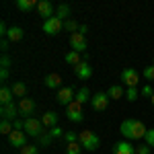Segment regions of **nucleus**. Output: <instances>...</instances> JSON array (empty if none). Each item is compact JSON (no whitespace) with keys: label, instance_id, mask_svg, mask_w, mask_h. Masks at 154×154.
I'll return each mask as SVG.
<instances>
[{"label":"nucleus","instance_id":"obj_21","mask_svg":"<svg viewBox=\"0 0 154 154\" xmlns=\"http://www.w3.org/2000/svg\"><path fill=\"white\" fill-rule=\"evenodd\" d=\"M64 60H66V62H68L70 66H74V68H76L78 64H82V62H84V58L80 56V54H78V51H68Z\"/></svg>","mask_w":154,"mask_h":154},{"label":"nucleus","instance_id":"obj_6","mask_svg":"<svg viewBox=\"0 0 154 154\" xmlns=\"http://www.w3.org/2000/svg\"><path fill=\"white\" fill-rule=\"evenodd\" d=\"M35 101L33 99H29V97H25V99H19V113H21V117H31L33 113H35Z\"/></svg>","mask_w":154,"mask_h":154},{"label":"nucleus","instance_id":"obj_41","mask_svg":"<svg viewBox=\"0 0 154 154\" xmlns=\"http://www.w3.org/2000/svg\"><path fill=\"white\" fill-rule=\"evenodd\" d=\"M8 45H11V41H8V39L4 37V39H2V43H0V48H2V51H4V54H6V49H8Z\"/></svg>","mask_w":154,"mask_h":154},{"label":"nucleus","instance_id":"obj_35","mask_svg":"<svg viewBox=\"0 0 154 154\" xmlns=\"http://www.w3.org/2000/svg\"><path fill=\"white\" fill-rule=\"evenodd\" d=\"M144 142L148 144L150 148H154V128H152V130H148V134H146V138H144Z\"/></svg>","mask_w":154,"mask_h":154},{"label":"nucleus","instance_id":"obj_32","mask_svg":"<svg viewBox=\"0 0 154 154\" xmlns=\"http://www.w3.org/2000/svg\"><path fill=\"white\" fill-rule=\"evenodd\" d=\"M64 134H66V131L62 130L60 125H56V128H51V130H49V136H51V138H64Z\"/></svg>","mask_w":154,"mask_h":154},{"label":"nucleus","instance_id":"obj_4","mask_svg":"<svg viewBox=\"0 0 154 154\" xmlns=\"http://www.w3.org/2000/svg\"><path fill=\"white\" fill-rule=\"evenodd\" d=\"M121 82L125 84L128 88H136L138 82H140V74H138V70H134V68H125V70L121 72Z\"/></svg>","mask_w":154,"mask_h":154},{"label":"nucleus","instance_id":"obj_15","mask_svg":"<svg viewBox=\"0 0 154 154\" xmlns=\"http://www.w3.org/2000/svg\"><path fill=\"white\" fill-rule=\"evenodd\" d=\"M113 154H136V146H131L128 140H121L113 146Z\"/></svg>","mask_w":154,"mask_h":154},{"label":"nucleus","instance_id":"obj_10","mask_svg":"<svg viewBox=\"0 0 154 154\" xmlns=\"http://www.w3.org/2000/svg\"><path fill=\"white\" fill-rule=\"evenodd\" d=\"M109 95L107 93H95L93 99H91V107L95 109V111H105L107 107H109Z\"/></svg>","mask_w":154,"mask_h":154},{"label":"nucleus","instance_id":"obj_26","mask_svg":"<svg viewBox=\"0 0 154 154\" xmlns=\"http://www.w3.org/2000/svg\"><path fill=\"white\" fill-rule=\"evenodd\" d=\"M68 14H70V6H68V4H60L58 8H56V17L62 19V21L68 19Z\"/></svg>","mask_w":154,"mask_h":154},{"label":"nucleus","instance_id":"obj_45","mask_svg":"<svg viewBox=\"0 0 154 154\" xmlns=\"http://www.w3.org/2000/svg\"><path fill=\"white\" fill-rule=\"evenodd\" d=\"M152 62H154V60H152ZM152 66H154V64H152Z\"/></svg>","mask_w":154,"mask_h":154},{"label":"nucleus","instance_id":"obj_8","mask_svg":"<svg viewBox=\"0 0 154 154\" xmlns=\"http://www.w3.org/2000/svg\"><path fill=\"white\" fill-rule=\"evenodd\" d=\"M76 101V93H74V88L72 86H62L58 91V103L60 105H70V103H74Z\"/></svg>","mask_w":154,"mask_h":154},{"label":"nucleus","instance_id":"obj_1","mask_svg":"<svg viewBox=\"0 0 154 154\" xmlns=\"http://www.w3.org/2000/svg\"><path fill=\"white\" fill-rule=\"evenodd\" d=\"M119 131L130 142V140H144L146 134H148V128L144 125V121H140V119H123L121 125H119Z\"/></svg>","mask_w":154,"mask_h":154},{"label":"nucleus","instance_id":"obj_9","mask_svg":"<svg viewBox=\"0 0 154 154\" xmlns=\"http://www.w3.org/2000/svg\"><path fill=\"white\" fill-rule=\"evenodd\" d=\"M8 144H11L12 148H19V150H21L23 146H27V144H29V136H27L25 131L14 130L11 136H8Z\"/></svg>","mask_w":154,"mask_h":154},{"label":"nucleus","instance_id":"obj_22","mask_svg":"<svg viewBox=\"0 0 154 154\" xmlns=\"http://www.w3.org/2000/svg\"><path fill=\"white\" fill-rule=\"evenodd\" d=\"M12 95L19 97V99H25L27 97V84L25 82H12Z\"/></svg>","mask_w":154,"mask_h":154},{"label":"nucleus","instance_id":"obj_17","mask_svg":"<svg viewBox=\"0 0 154 154\" xmlns=\"http://www.w3.org/2000/svg\"><path fill=\"white\" fill-rule=\"evenodd\" d=\"M23 37H25L23 27H11V29H8V35H6V39H8L11 43H17V41H21Z\"/></svg>","mask_w":154,"mask_h":154},{"label":"nucleus","instance_id":"obj_30","mask_svg":"<svg viewBox=\"0 0 154 154\" xmlns=\"http://www.w3.org/2000/svg\"><path fill=\"white\" fill-rule=\"evenodd\" d=\"M37 140H39V144H41V146H49V144H51V140H54V138H51V136H49V131H45V134H41V136H39V138H37Z\"/></svg>","mask_w":154,"mask_h":154},{"label":"nucleus","instance_id":"obj_34","mask_svg":"<svg viewBox=\"0 0 154 154\" xmlns=\"http://www.w3.org/2000/svg\"><path fill=\"white\" fill-rule=\"evenodd\" d=\"M140 95H142V97H148V99H152V95H154V88L150 86V84H146V86H142Z\"/></svg>","mask_w":154,"mask_h":154},{"label":"nucleus","instance_id":"obj_27","mask_svg":"<svg viewBox=\"0 0 154 154\" xmlns=\"http://www.w3.org/2000/svg\"><path fill=\"white\" fill-rule=\"evenodd\" d=\"M82 152V146H80V142H72L66 146V154H80Z\"/></svg>","mask_w":154,"mask_h":154},{"label":"nucleus","instance_id":"obj_38","mask_svg":"<svg viewBox=\"0 0 154 154\" xmlns=\"http://www.w3.org/2000/svg\"><path fill=\"white\" fill-rule=\"evenodd\" d=\"M11 64H12V60L8 54H2V60H0V66L2 68H11Z\"/></svg>","mask_w":154,"mask_h":154},{"label":"nucleus","instance_id":"obj_40","mask_svg":"<svg viewBox=\"0 0 154 154\" xmlns=\"http://www.w3.org/2000/svg\"><path fill=\"white\" fill-rule=\"evenodd\" d=\"M0 35H2V39L8 35V27H6V23H4V21L0 23Z\"/></svg>","mask_w":154,"mask_h":154},{"label":"nucleus","instance_id":"obj_2","mask_svg":"<svg viewBox=\"0 0 154 154\" xmlns=\"http://www.w3.org/2000/svg\"><path fill=\"white\" fill-rule=\"evenodd\" d=\"M78 142H80V146H82L84 150H88V152H95L97 148H99V144H101V140H99V136H97L95 131L82 130L80 134H78Z\"/></svg>","mask_w":154,"mask_h":154},{"label":"nucleus","instance_id":"obj_24","mask_svg":"<svg viewBox=\"0 0 154 154\" xmlns=\"http://www.w3.org/2000/svg\"><path fill=\"white\" fill-rule=\"evenodd\" d=\"M93 97H91V91L86 88V86H82V88H78V93H76V101L80 103V105H84L86 101H91Z\"/></svg>","mask_w":154,"mask_h":154},{"label":"nucleus","instance_id":"obj_37","mask_svg":"<svg viewBox=\"0 0 154 154\" xmlns=\"http://www.w3.org/2000/svg\"><path fill=\"white\" fill-rule=\"evenodd\" d=\"M12 125H14V130H19V131H25V117H19V119H14V121H12Z\"/></svg>","mask_w":154,"mask_h":154},{"label":"nucleus","instance_id":"obj_13","mask_svg":"<svg viewBox=\"0 0 154 154\" xmlns=\"http://www.w3.org/2000/svg\"><path fill=\"white\" fill-rule=\"evenodd\" d=\"M74 74H76L80 80H88V78L93 76V66H91L88 62H82V64H78V66L74 68Z\"/></svg>","mask_w":154,"mask_h":154},{"label":"nucleus","instance_id":"obj_16","mask_svg":"<svg viewBox=\"0 0 154 154\" xmlns=\"http://www.w3.org/2000/svg\"><path fill=\"white\" fill-rule=\"evenodd\" d=\"M58 119H60V115L56 113V111H48V113H43V117H41V123L45 125V130H51V128H56L58 125Z\"/></svg>","mask_w":154,"mask_h":154},{"label":"nucleus","instance_id":"obj_11","mask_svg":"<svg viewBox=\"0 0 154 154\" xmlns=\"http://www.w3.org/2000/svg\"><path fill=\"white\" fill-rule=\"evenodd\" d=\"M0 115H2V119H8V121L19 119V117H21V113H19V105H14V103L2 105V107H0Z\"/></svg>","mask_w":154,"mask_h":154},{"label":"nucleus","instance_id":"obj_7","mask_svg":"<svg viewBox=\"0 0 154 154\" xmlns=\"http://www.w3.org/2000/svg\"><path fill=\"white\" fill-rule=\"evenodd\" d=\"M66 115H68V119H70V121H74V123L82 121V119H84L82 105H80L78 101H74V103H70V105L66 107Z\"/></svg>","mask_w":154,"mask_h":154},{"label":"nucleus","instance_id":"obj_29","mask_svg":"<svg viewBox=\"0 0 154 154\" xmlns=\"http://www.w3.org/2000/svg\"><path fill=\"white\" fill-rule=\"evenodd\" d=\"M21 154H39V148L37 146H33V144H27V146H23L21 150H19Z\"/></svg>","mask_w":154,"mask_h":154},{"label":"nucleus","instance_id":"obj_23","mask_svg":"<svg viewBox=\"0 0 154 154\" xmlns=\"http://www.w3.org/2000/svg\"><path fill=\"white\" fill-rule=\"evenodd\" d=\"M17 8L23 12H29L33 8H37V2L35 0H17Z\"/></svg>","mask_w":154,"mask_h":154},{"label":"nucleus","instance_id":"obj_31","mask_svg":"<svg viewBox=\"0 0 154 154\" xmlns=\"http://www.w3.org/2000/svg\"><path fill=\"white\" fill-rule=\"evenodd\" d=\"M64 140H66V144L78 142V134H76V131H66V134H64Z\"/></svg>","mask_w":154,"mask_h":154},{"label":"nucleus","instance_id":"obj_14","mask_svg":"<svg viewBox=\"0 0 154 154\" xmlns=\"http://www.w3.org/2000/svg\"><path fill=\"white\" fill-rule=\"evenodd\" d=\"M37 12L48 21V19H51V17H56L54 14V6H51V2H48V0H39L37 2Z\"/></svg>","mask_w":154,"mask_h":154},{"label":"nucleus","instance_id":"obj_19","mask_svg":"<svg viewBox=\"0 0 154 154\" xmlns=\"http://www.w3.org/2000/svg\"><path fill=\"white\" fill-rule=\"evenodd\" d=\"M107 95H109V99H111V101H117V99H121V97L125 95V88H123L121 84H113V86H109Z\"/></svg>","mask_w":154,"mask_h":154},{"label":"nucleus","instance_id":"obj_18","mask_svg":"<svg viewBox=\"0 0 154 154\" xmlns=\"http://www.w3.org/2000/svg\"><path fill=\"white\" fill-rule=\"evenodd\" d=\"M45 86H48V88H58V86H62V76H60L58 72L48 74V76H45Z\"/></svg>","mask_w":154,"mask_h":154},{"label":"nucleus","instance_id":"obj_20","mask_svg":"<svg viewBox=\"0 0 154 154\" xmlns=\"http://www.w3.org/2000/svg\"><path fill=\"white\" fill-rule=\"evenodd\" d=\"M12 97H14L12 95V88L4 84V86L0 88V103H2V105H8V103H12Z\"/></svg>","mask_w":154,"mask_h":154},{"label":"nucleus","instance_id":"obj_25","mask_svg":"<svg viewBox=\"0 0 154 154\" xmlns=\"http://www.w3.org/2000/svg\"><path fill=\"white\" fill-rule=\"evenodd\" d=\"M12 131H14V125H12V121H8V119H0V134H4V136L8 138Z\"/></svg>","mask_w":154,"mask_h":154},{"label":"nucleus","instance_id":"obj_12","mask_svg":"<svg viewBox=\"0 0 154 154\" xmlns=\"http://www.w3.org/2000/svg\"><path fill=\"white\" fill-rule=\"evenodd\" d=\"M70 45H72V51H78L82 54L86 49V39H84L82 33H72L70 35Z\"/></svg>","mask_w":154,"mask_h":154},{"label":"nucleus","instance_id":"obj_3","mask_svg":"<svg viewBox=\"0 0 154 154\" xmlns=\"http://www.w3.org/2000/svg\"><path fill=\"white\" fill-rule=\"evenodd\" d=\"M45 125L41 123V119L37 117H27L25 119V134L27 136H33V138H39L41 134H45Z\"/></svg>","mask_w":154,"mask_h":154},{"label":"nucleus","instance_id":"obj_43","mask_svg":"<svg viewBox=\"0 0 154 154\" xmlns=\"http://www.w3.org/2000/svg\"><path fill=\"white\" fill-rule=\"evenodd\" d=\"M78 33H82V35L86 33V25H80V29H78Z\"/></svg>","mask_w":154,"mask_h":154},{"label":"nucleus","instance_id":"obj_33","mask_svg":"<svg viewBox=\"0 0 154 154\" xmlns=\"http://www.w3.org/2000/svg\"><path fill=\"white\" fill-rule=\"evenodd\" d=\"M138 95H140L138 88H128V91H125V97H128V101H131V103L138 99Z\"/></svg>","mask_w":154,"mask_h":154},{"label":"nucleus","instance_id":"obj_28","mask_svg":"<svg viewBox=\"0 0 154 154\" xmlns=\"http://www.w3.org/2000/svg\"><path fill=\"white\" fill-rule=\"evenodd\" d=\"M64 29H66V31H70V33H78V29H80V27H78L76 21L68 19V21H64Z\"/></svg>","mask_w":154,"mask_h":154},{"label":"nucleus","instance_id":"obj_42","mask_svg":"<svg viewBox=\"0 0 154 154\" xmlns=\"http://www.w3.org/2000/svg\"><path fill=\"white\" fill-rule=\"evenodd\" d=\"M8 78V68H0V80H6Z\"/></svg>","mask_w":154,"mask_h":154},{"label":"nucleus","instance_id":"obj_39","mask_svg":"<svg viewBox=\"0 0 154 154\" xmlns=\"http://www.w3.org/2000/svg\"><path fill=\"white\" fill-rule=\"evenodd\" d=\"M144 78H146V80H154V66L144 68Z\"/></svg>","mask_w":154,"mask_h":154},{"label":"nucleus","instance_id":"obj_44","mask_svg":"<svg viewBox=\"0 0 154 154\" xmlns=\"http://www.w3.org/2000/svg\"><path fill=\"white\" fill-rule=\"evenodd\" d=\"M150 101H152V105H154V95H152V99H150Z\"/></svg>","mask_w":154,"mask_h":154},{"label":"nucleus","instance_id":"obj_36","mask_svg":"<svg viewBox=\"0 0 154 154\" xmlns=\"http://www.w3.org/2000/svg\"><path fill=\"white\" fill-rule=\"evenodd\" d=\"M150 146L148 144H140V146H136V154H150Z\"/></svg>","mask_w":154,"mask_h":154},{"label":"nucleus","instance_id":"obj_5","mask_svg":"<svg viewBox=\"0 0 154 154\" xmlns=\"http://www.w3.org/2000/svg\"><path fill=\"white\" fill-rule=\"evenodd\" d=\"M62 29H64V21L58 17H51L48 21H43V33H48V35H58Z\"/></svg>","mask_w":154,"mask_h":154}]
</instances>
